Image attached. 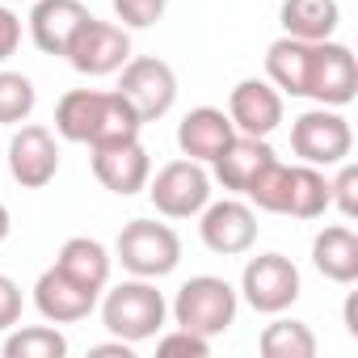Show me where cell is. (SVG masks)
I'll list each match as a JSON object with an SVG mask.
<instances>
[{
	"label": "cell",
	"instance_id": "obj_1",
	"mask_svg": "<svg viewBox=\"0 0 358 358\" xmlns=\"http://www.w3.org/2000/svg\"><path fill=\"white\" fill-rule=\"evenodd\" d=\"M139 118L127 106V97L118 89H72L55 101V131L68 143H110V139H127L139 135Z\"/></svg>",
	"mask_w": 358,
	"mask_h": 358
},
{
	"label": "cell",
	"instance_id": "obj_2",
	"mask_svg": "<svg viewBox=\"0 0 358 358\" xmlns=\"http://www.w3.org/2000/svg\"><path fill=\"white\" fill-rule=\"evenodd\" d=\"M169 303L156 291V278H127L110 291H101V324L118 337V341H152L164 329Z\"/></svg>",
	"mask_w": 358,
	"mask_h": 358
},
{
	"label": "cell",
	"instance_id": "obj_3",
	"mask_svg": "<svg viewBox=\"0 0 358 358\" xmlns=\"http://www.w3.org/2000/svg\"><path fill=\"white\" fill-rule=\"evenodd\" d=\"M173 324L177 329H190L199 337H220L236 324V312H241V295L228 278L220 274H199L190 282H182V291H177L173 299Z\"/></svg>",
	"mask_w": 358,
	"mask_h": 358
},
{
	"label": "cell",
	"instance_id": "obj_4",
	"mask_svg": "<svg viewBox=\"0 0 358 358\" xmlns=\"http://www.w3.org/2000/svg\"><path fill=\"white\" fill-rule=\"evenodd\" d=\"M114 257L131 278H164L182 262V236L156 220H131L114 241Z\"/></svg>",
	"mask_w": 358,
	"mask_h": 358
},
{
	"label": "cell",
	"instance_id": "obj_5",
	"mask_svg": "<svg viewBox=\"0 0 358 358\" xmlns=\"http://www.w3.org/2000/svg\"><path fill=\"white\" fill-rule=\"evenodd\" d=\"M148 199L164 220H194L207 203H211V173L203 160H169L156 169V177H148Z\"/></svg>",
	"mask_w": 358,
	"mask_h": 358
},
{
	"label": "cell",
	"instance_id": "obj_6",
	"mask_svg": "<svg viewBox=\"0 0 358 358\" xmlns=\"http://www.w3.org/2000/svg\"><path fill=\"white\" fill-rule=\"evenodd\" d=\"M291 152L299 156V164H316V169H337L341 160H350L354 152V131L350 118L333 106H316L303 110L291 122Z\"/></svg>",
	"mask_w": 358,
	"mask_h": 358
},
{
	"label": "cell",
	"instance_id": "obj_7",
	"mask_svg": "<svg viewBox=\"0 0 358 358\" xmlns=\"http://www.w3.org/2000/svg\"><path fill=\"white\" fill-rule=\"evenodd\" d=\"M118 93L127 97L139 122H156L177 101V72L156 55H131L118 68Z\"/></svg>",
	"mask_w": 358,
	"mask_h": 358
},
{
	"label": "cell",
	"instance_id": "obj_8",
	"mask_svg": "<svg viewBox=\"0 0 358 358\" xmlns=\"http://www.w3.org/2000/svg\"><path fill=\"white\" fill-rule=\"evenodd\" d=\"M303 97H312L316 106H350L358 97V59L345 43H312V59H308V80H303Z\"/></svg>",
	"mask_w": 358,
	"mask_h": 358
},
{
	"label": "cell",
	"instance_id": "obj_9",
	"mask_svg": "<svg viewBox=\"0 0 358 358\" xmlns=\"http://www.w3.org/2000/svg\"><path fill=\"white\" fill-rule=\"evenodd\" d=\"M253 312L262 316H278L299 299V270L291 257L282 253H257L249 257L245 274H241V291H236Z\"/></svg>",
	"mask_w": 358,
	"mask_h": 358
},
{
	"label": "cell",
	"instance_id": "obj_10",
	"mask_svg": "<svg viewBox=\"0 0 358 358\" xmlns=\"http://www.w3.org/2000/svg\"><path fill=\"white\" fill-rule=\"evenodd\" d=\"M127 59H131V34L118 22H97L93 13L85 17V26L68 47V64L80 76H114Z\"/></svg>",
	"mask_w": 358,
	"mask_h": 358
},
{
	"label": "cell",
	"instance_id": "obj_11",
	"mask_svg": "<svg viewBox=\"0 0 358 358\" xmlns=\"http://www.w3.org/2000/svg\"><path fill=\"white\" fill-rule=\"evenodd\" d=\"M93 177L118 199H131L148 186L152 177V160H148V148L139 143V135H127V139H110V143H93Z\"/></svg>",
	"mask_w": 358,
	"mask_h": 358
},
{
	"label": "cell",
	"instance_id": "obj_12",
	"mask_svg": "<svg viewBox=\"0 0 358 358\" xmlns=\"http://www.w3.org/2000/svg\"><path fill=\"white\" fill-rule=\"evenodd\" d=\"M199 236L220 257H241L257 245V211L241 199H220L199 211Z\"/></svg>",
	"mask_w": 358,
	"mask_h": 358
},
{
	"label": "cell",
	"instance_id": "obj_13",
	"mask_svg": "<svg viewBox=\"0 0 358 358\" xmlns=\"http://www.w3.org/2000/svg\"><path fill=\"white\" fill-rule=\"evenodd\" d=\"M9 173L13 182L26 186V190H43L55 182L59 173V143L47 127L38 122H26L13 139H9Z\"/></svg>",
	"mask_w": 358,
	"mask_h": 358
},
{
	"label": "cell",
	"instance_id": "obj_14",
	"mask_svg": "<svg viewBox=\"0 0 358 358\" xmlns=\"http://www.w3.org/2000/svg\"><path fill=\"white\" fill-rule=\"evenodd\" d=\"M228 118L241 135H257V139H270L278 127H282V93L270 85V80H241L232 93H228Z\"/></svg>",
	"mask_w": 358,
	"mask_h": 358
},
{
	"label": "cell",
	"instance_id": "obj_15",
	"mask_svg": "<svg viewBox=\"0 0 358 358\" xmlns=\"http://www.w3.org/2000/svg\"><path fill=\"white\" fill-rule=\"evenodd\" d=\"M97 299H101L97 291L72 282L59 266L43 270L38 282H34V308H38V316L51 320V324H76V320H85V316L97 308Z\"/></svg>",
	"mask_w": 358,
	"mask_h": 358
},
{
	"label": "cell",
	"instance_id": "obj_16",
	"mask_svg": "<svg viewBox=\"0 0 358 358\" xmlns=\"http://www.w3.org/2000/svg\"><path fill=\"white\" fill-rule=\"evenodd\" d=\"M89 9L80 0H34L30 9V38L43 55H68L76 30L85 26Z\"/></svg>",
	"mask_w": 358,
	"mask_h": 358
},
{
	"label": "cell",
	"instance_id": "obj_17",
	"mask_svg": "<svg viewBox=\"0 0 358 358\" xmlns=\"http://www.w3.org/2000/svg\"><path fill=\"white\" fill-rule=\"evenodd\" d=\"M232 135H236V127H232L228 110H220V106H199L177 122V148H182V156L203 160V164H211L228 148Z\"/></svg>",
	"mask_w": 358,
	"mask_h": 358
},
{
	"label": "cell",
	"instance_id": "obj_18",
	"mask_svg": "<svg viewBox=\"0 0 358 358\" xmlns=\"http://www.w3.org/2000/svg\"><path fill=\"white\" fill-rule=\"evenodd\" d=\"M274 160V148L266 143V139H257V135H232L228 139V148L211 160V169H215V182L224 186V190H232V194H245L249 190V182Z\"/></svg>",
	"mask_w": 358,
	"mask_h": 358
},
{
	"label": "cell",
	"instance_id": "obj_19",
	"mask_svg": "<svg viewBox=\"0 0 358 358\" xmlns=\"http://www.w3.org/2000/svg\"><path fill=\"white\" fill-rule=\"evenodd\" d=\"M312 266L329 282L350 287L358 278V236H354V228L329 224L324 232H316V241H312Z\"/></svg>",
	"mask_w": 358,
	"mask_h": 358
},
{
	"label": "cell",
	"instance_id": "obj_20",
	"mask_svg": "<svg viewBox=\"0 0 358 358\" xmlns=\"http://www.w3.org/2000/svg\"><path fill=\"white\" fill-rule=\"evenodd\" d=\"M55 266L72 278V282H80V287H89V291H106L110 287V266H114V257H110V249L101 245V241H93V236H68L64 241V249H59V257H55Z\"/></svg>",
	"mask_w": 358,
	"mask_h": 358
},
{
	"label": "cell",
	"instance_id": "obj_21",
	"mask_svg": "<svg viewBox=\"0 0 358 358\" xmlns=\"http://www.w3.org/2000/svg\"><path fill=\"white\" fill-rule=\"evenodd\" d=\"M278 22H282V34H291V38L324 43L337 34L341 9H337V0H282Z\"/></svg>",
	"mask_w": 358,
	"mask_h": 358
},
{
	"label": "cell",
	"instance_id": "obj_22",
	"mask_svg": "<svg viewBox=\"0 0 358 358\" xmlns=\"http://www.w3.org/2000/svg\"><path fill=\"white\" fill-rule=\"evenodd\" d=\"M308 59H312V43L282 34V38H274L270 51H266V80H270L282 97H303Z\"/></svg>",
	"mask_w": 358,
	"mask_h": 358
},
{
	"label": "cell",
	"instance_id": "obj_23",
	"mask_svg": "<svg viewBox=\"0 0 358 358\" xmlns=\"http://www.w3.org/2000/svg\"><path fill=\"white\" fill-rule=\"evenodd\" d=\"M329 211V177L316 164H291L287 173V211L291 220H320Z\"/></svg>",
	"mask_w": 358,
	"mask_h": 358
},
{
	"label": "cell",
	"instance_id": "obj_24",
	"mask_svg": "<svg viewBox=\"0 0 358 358\" xmlns=\"http://www.w3.org/2000/svg\"><path fill=\"white\" fill-rule=\"evenodd\" d=\"M257 350L266 358H312L316 354V333L303 320H274L262 329Z\"/></svg>",
	"mask_w": 358,
	"mask_h": 358
},
{
	"label": "cell",
	"instance_id": "obj_25",
	"mask_svg": "<svg viewBox=\"0 0 358 358\" xmlns=\"http://www.w3.org/2000/svg\"><path fill=\"white\" fill-rule=\"evenodd\" d=\"M68 337L55 324H26L5 337V358H64Z\"/></svg>",
	"mask_w": 358,
	"mask_h": 358
},
{
	"label": "cell",
	"instance_id": "obj_26",
	"mask_svg": "<svg viewBox=\"0 0 358 358\" xmlns=\"http://www.w3.org/2000/svg\"><path fill=\"white\" fill-rule=\"evenodd\" d=\"M287 173H291V164H282L278 156L253 177L249 182V190H245V199L257 207V211H270V215H282L287 211Z\"/></svg>",
	"mask_w": 358,
	"mask_h": 358
},
{
	"label": "cell",
	"instance_id": "obj_27",
	"mask_svg": "<svg viewBox=\"0 0 358 358\" xmlns=\"http://www.w3.org/2000/svg\"><path fill=\"white\" fill-rule=\"evenodd\" d=\"M34 101H38V93H34V80L30 76L0 68V122H5V127L26 122L34 114Z\"/></svg>",
	"mask_w": 358,
	"mask_h": 358
},
{
	"label": "cell",
	"instance_id": "obj_28",
	"mask_svg": "<svg viewBox=\"0 0 358 358\" xmlns=\"http://www.w3.org/2000/svg\"><path fill=\"white\" fill-rule=\"evenodd\" d=\"M169 0H114V17L122 30H148L164 17Z\"/></svg>",
	"mask_w": 358,
	"mask_h": 358
},
{
	"label": "cell",
	"instance_id": "obj_29",
	"mask_svg": "<svg viewBox=\"0 0 358 358\" xmlns=\"http://www.w3.org/2000/svg\"><path fill=\"white\" fill-rule=\"evenodd\" d=\"M329 207H337L341 220H354L358 215V169L350 160L337 164V177L329 182Z\"/></svg>",
	"mask_w": 358,
	"mask_h": 358
},
{
	"label": "cell",
	"instance_id": "obj_30",
	"mask_svg": "<svg viewBox=\"0 0 358 358\" xmlns=\"http://www.w3.org/2000/svg\"><path fill=\"white\" fill-rule=\"evenodd\" d=\"M156 354L173 358V354H186V358H207L211 354V341L190 333V329H173V333H156Z\"/></svg>",
	"mask_w": 358,
	"mask_h": 358
},
{
	"label": "cell",
	"instance_id": "obj_31",
	"mask_svg": "<svg viewBox=\"0 0 358 358\" xmlns=\"http://www.w3.org/2000/svg\"><path fill=\"white\" fill-rule=\"evenodd\" d=\"M17 320H22V287L9 274H0V333L13 329Z\"/></svg>",
	"mask_w": 358,
	"mask_h": 358
},
{
	"label": "cell",
	"instance_id": "obj_32",
	"mask_svg": "<svg viewBox=\"0 0 358 358\" xmlns=\"http://www.w3.org/2000/svg\"><path fill=\"white\" fill-rule=\"evenodd\" d=\"M22 47V17L13 13V5H0V64L13 59Z\"/></svg>",
	"mask_w": 358,
	"mask_h": 358
},
{
	"label": "cell",
	"instance_id": "obj_33",
	"mask_svg": "<svg viewBox=\"0 0 358 358\" xmlns=\"http://www.w3.org/2000/svg\"><path fill=\"white\" fill-rule=\"evenodd\" d=\"M89 354H93V358H131V354H135V345L114 337V341H106V345H93Z\"/></svg>",
	"mask_w": 358,
	"mask_h": 358
},
{
	"label": "cell",
	"instance_id": "obj_34",
	"mask_svg": "<svg viewBox=\"0 0 358 358\" xmlns=\"http://www.w3.org/2000/svg\"><path fill=\"white\" fill-rule=\"evenodd\" d=\"M9 232H13V215H9V207L0 203V245L9 241Z\"/></svg>",
	"mask_w": 358,
	"mask_h": 358
},
{
	"label": "cell",
	"instance_id": "obj_35",
	"mask_svg": "<svg viewBox=\"0 0 358 358\" xmlns=\"http://www.w3.org/2000/svg\"><path fill=\"white\" fill-rule=\"evenodd\" d=\"M345 333H350V337H358V316H354V295L345 299Z\"/></svg>",
	"mask_w": 358,
	"mask_h": 358
},
{
	"label": "cell",
	"instance_id": "obj_36",
	"mask_svg": "<svg viewBox=\"0 0 358 358\" xmlns=\"http://www.w3.org/2000/svg\"><path fill=\"white\" fill-rule=\"evenodd\" d=\"M0 5H26V0H0Z\"/></svg>",
	"mask_w": 358,
	"mask_h": 358
}]
</instances>
